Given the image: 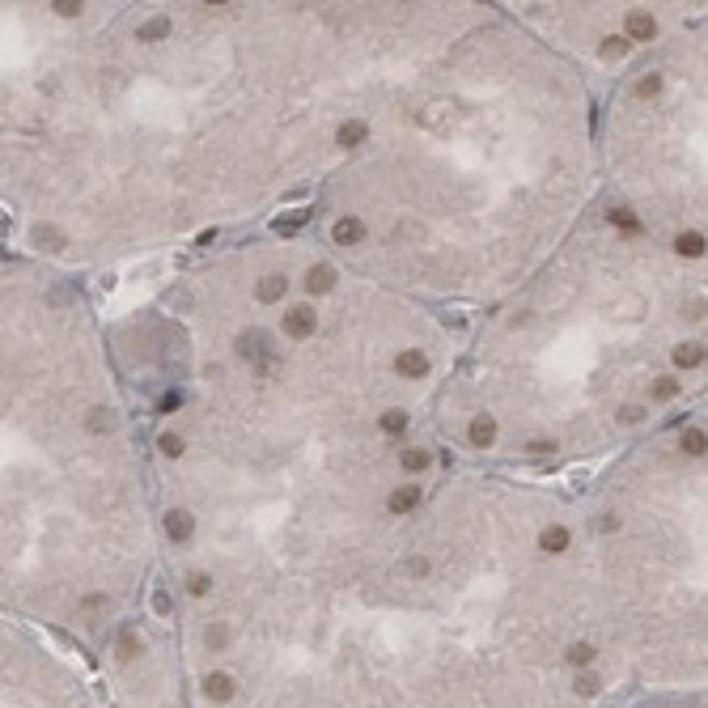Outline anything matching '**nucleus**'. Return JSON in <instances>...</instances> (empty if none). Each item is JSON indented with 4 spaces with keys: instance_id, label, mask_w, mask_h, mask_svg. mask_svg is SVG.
I'll return each mask as SVG.
<instances>
[{
    "instance_id": "nucleus-1",
    "label": "nucleus",
    "mask_w": 708,
    "mask_h": 708,
    "mask_svg": "<svg viewBox=\"0 0 708 708\" xmlns=\"http://www.w3.org/2000/svg\"><path fill=\"white\" fill-rule=\"evenodd\" d=\"M471 319L352 276L301 216L170 263L106 310L170 590L314 547L458 458L437 403Z\"/></svg>"
},
{
    "instance_id": "nucleus-2",
    "label": "nucleus",
    "mask_w": 708,
    "mask_h": 708,
    "mask_svg": "<svg viewBox=\"0 0 708 708\" xmlns=\"http://www.w3.org/2000/svg\"><path fill=\"white\" fill-rule=\"evenodd\" d=\"M399 5H98L0 13V208L13 255L161 263L310 204L344 157Z\"/></svg>"
},
{
    "instance_id": "nucleus-3",
    "label": "nucleus",
    "mask_w": 708,
    "mask_h": 708,
    "mask_svg": "<svg viewBox=\"0 0 708 708\" xmlns=\"http://www.w3.org/2000/svg\"><path fill=\"white\" fill-rule=\"evenodd\" d=\"M225 708H590L577 483L467 467L280 573L187 602Z\"/></svg>"
},
{
    "instance_id": "nucleus-4",
    "label": "nucleus",
    "mask_w": 708,
    "mask_h": 708,
    "mask_svg": "<svg viewBox=\"0 0 708 708\" xmlns=\"http://www.w3.org/2000/svg\"><path fill=\"white\" fill-rule=\"evenodd\" d=\"M598 111V81L522 5H399L297 216L352 276L479 319L602 200Z\"/></svg>"
},
{
    "instance_id": "nucleus-5",
    "label": "nucleus",
    "mask_w": 708,
    "mask_h": 708,
    "mask_svg": "<svg viewBox=\"0 0 708 708\" xmlns=\"http://www.w3.org/2000/svg\"><path fill=\"white\" fill-rule=\"evenodd\" d=\"M708 403V259L611 200L471 319L437 403L467 467L577 475Z\"/></svg>"
},
{
    "instance_id": "nucleus-6",
    "label": "nucleus",
    "mask_w": 708,
    "mask_h": 708,
    "mask_svg": "<svg viewBox=\"0 0 708 708\" xmlns=\"http://www.w3.org/2000/svg\"><path fill=\"white\" fill-rule=\"evenodd\" d=\"M0 429L5 615L119 624L161 564L144 433L81 276L13 251L0 263Z\"/></svg>"
},
{
    "instance_id": "nucleus-7",
    "label": "nucleus",
    "mask_w": 708,
    "mask_h": 708,
    "mask_svg": "<svg viewBox=\"0 0 708 708\" xmlns=\"http://www.w3.org/2000/svg\"><path fill=\"white\" fill-rule=\"evenodd\" d=\"M577 522L606 692H708V403L585 471Z\"/></svg>"
},
{
    "instance_id": "nucleus-8",
    "label": "nucleus",
    "mask_w": 708,
    "mask_h": 708,
    "mask_svg": "<svg viewBox=\"0 0 708 708\" xmlns=\"http://www.w3.org/2000/svg\"><path fill=\"white\" fill-rule=\"evenodd\" d=\"M602 195L708 259V5L678 13L598 85Z\"/></svg>"
},
{
    "instance_id": "nucleus-9",
    "label": "nucleus",
    "mask_w": 708,
    "mask_h": 708,
    "mask_svg": "<svg viewBox=\"0 0 708 708\" xmlns=\"http://www.w3.org/2000/svg\"><path fill=\"white\" fill-rule=\"evenodd\" d=\"M5 708H89L72 670L17 615H5Z\"/></svg>"
},
{
    "instance_id": "nucleus-10",
    "label": "nucleus",
    "mask_w": 708,
    "mask_h": 708,
    "mask_svg": "<svg viewBox=\"0 0 708 708\" xmlns=\"http://www.w3.org/2000/svg\"><path fill=\"white\" fill-rule=\"evenodd\" d=\"M632 708H708V692H666V696L641 700Z\"/></svg>"
}]
</instances>
